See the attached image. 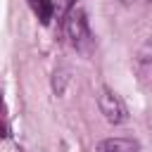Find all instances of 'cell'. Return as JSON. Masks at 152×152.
Segmentation results:
<instances>
[{"instance_id": "3", "label": "cell", "mask_w": 152, "mask_h": 152, "mask_svg": "<svg viewBox=\"0 0 152 152\" xmlns=\"http://www.w3.org/2000/svg\"><path fill=\"white\" fill-rule=\"evenodd\" d=\"M95 152H140V142L133 138H104L95 145Z\"/></svg>"}, {"instance_id": "1", "label": "cell", "mask_w": 152, "mask_h": 152, "mask_svg": "<svg viewBox=\"0 0 152 152\" xmlns=\"http://www.w3.org/2000/svg\"><path fill=\"white\" fill-rule=\"evenodd\" d=\"M64 33H66L69 43H71L76 50H86V48L90 45V28H88L86 12H83L81 7H71V10L66 12Z\"/></svg>"}, {"instance_id": "4", "label": "cell", "mask_w": 152, "mask_h": 152, "mask_svg": "<svg viewBox=\"0 0 152 152\" xmlns=\"http://www.w3.org/2000/svg\"><path fill=\"white\" fill-rule=\"evenodd\" d=\"M33 14L40 19V24H50L52 14H55V0H28Z\"/></svg>"}, {"instance_id": "5", "label": "cell", "mask_w": 152, "mask_h": 152, "mask_svg": "<svg viewBox=\"0 0 152 152\" xmlns=\"http://www.w3.org/2000/svg\"><path fill=\"white\" fill-rule=\"evenodd\" d=\"M71 71L66 69V66H59V69H55V74H52V90H55V95H62L64 90H66V83L71 81V76H69Z\"/></svg>"}, {"instance_id": "6", "label": "cell", "mask_w": 152, "mask_h": 152, "mask_svg": "<svg viewBox=\"0 0 152 152\" xmlns=\"http://www.w3.org/2000/svg\"><path fill=\"white\" fill-rule=\"evenodd\" d=\"M10 133V124H7V109H5V100L0 95V138H7Z\"/></svg>"}, {"instance_id": "2", "label": "cell", "mask_w": 152, "mask_h": 152, "mask_svg": "<svg viewBox=\"0 0 152 152\" xmlns=\"http://www.w3.org/2000/svg\"><path fill=\"white\" fill-rule=\"evenodd\" d=\"M97 107H100V114L114 126H119L128 119V109H126L124 100L107 86H102L100 93H97Z\"/></svg>"}, {"instance_id": "7", "label": "cell", "mask_w": 152, "mask_h": 152, "mask_svg": "<svg viewBox=\"0 0 152 152\" xmlns=\"http://www.w3.org/2000/svg\"><path fill=\"white\" fill-rule=\"evenodd\" d=\"M147 126H150V128H152V107H150V109H147Z\"/></svg>"}]
</instances>
